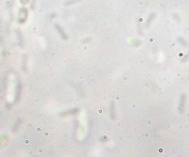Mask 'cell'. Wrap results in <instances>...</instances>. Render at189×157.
Instances as JSON below:
<instances>
[{"mask_svg":"<svg viewBox=\"0 0 189 157\" xmlns=\"http://www.w3.org/2000/svg\"><path fill=\"white\" fill-rule=\"evenodd\" d=\"M20 93H21V83L19 81L18 83V90H17V93H16V102L20 100Z\"/></svg>","mask_w":189,"mask_h":157,"instance_id":"6","label":"cell"},{"mask_svg":"<svg viewBox=\"0 0 189 157\" xmlns=\"http://www.w3.org/2000/svg\"><path fill=\"white\" fill-rule=\"evenodd\" d=\"M20 1H21V3L23 5H26V4H28L29 2V0H20Z\"/></svg>","mask_w":189,"mask_h":157,"instance_id":"11","label":"cell"},{"mask_svg":"<svg viewBox=\"0 0 189 157\" xmlns=\"http://www.w3.org/2000/svg\"><path fill=\"white\" fill-rule=\"evenodd\" d=\"M155 16H156V14L155 13H151L149 16H148V20H147V24H146V26H148L151 23H152V21L154 20V18H155Z\"/></svg>","mask_w":189,"mask_h":157,"instance_id":"4","label":"cell"},{"mask_svg":"<svg viewBox=\"0 0 189 157\" xmlns=\"http://www.w3.org/2000/svg\"><path fill=\"white\" fill-rule=\"evenodd\" d=\"M79 0H69V1L68 2H66L65 3V5H70V4H74V3H77V2H79Z\"/></svg>","mask_w":189,"mask_h":157,"instance_id":"9","label":"cell"},{"mask_svg":"<svg viewBox=\"0 0 189 157\" xmlns=\"http://www.w3.org/2000/svg\"><path fill=\"white\" fill-rule=\"evenodd\" d=\"M178 42L183 45V46H187V42H185V40L183 39V38H182V37H179L178 38Z\"/></svg>","mask_w":189,"mask_h":157,"instance_id":"7","label":"cell"},{"mask_svg":"<svg viewBox=\"0 0 189 157\" xmlns=\"http://www.w3.org/2000/svg\"><path fill=\"white\" fill-rule=\"evenodd\" d=\"M28 10L26 8H21L18 11V23L24 24L28 19Z\"/></svg>","mask_w":189,"mask_h":157,"instance_id":"1","label":"cell"},{"mask_svg":"<svg viewBox=\"0 0 189 157\" xmlns=\"http://www.w3.org/2000/svg\"><path fill=\"white\" fill-rule=\"evenodd\" d=\"M185 99H186V96L184 94L182 95L181 97V101H180V112L183 113V109H184V106H185Z\"/></svg>","mask_w":189,"mask_h":157,"instance_id":"3","label":"cell"},{"mask_svg":"<svg viewBox=\"0 0 189 157\" xmlns=\"http://www.w3.org/2000/svg\"><path fill=\"white\" fill-rule=\"evenodd\" d=\"M173 15H174V18L176 19V21H178V22H180V21H181V18H180V16H179L178 14L174 13Z\"/></svg>","mask_w":189,"mask_h":157,"instance_id":"10","label":"cell"},{"mask_svg":"<svg viewBox=\"0 0 189 157\" xmlns=\"http://www.w3.org/2000/svg\"><path fill=\"white\" fill-rule=\"evenodd\" d=\"M55 28H56V30H57V32L59 33V35L61 36V38L62 39V40H68V36H67V34L65 33V31L62 29V27L60 26V25H58V24H56L55 25Z\"/></svg>","mask_w":189,"mask_h":157,"instance_id":"2","label":"cell"},{"mask_svg":"<svg viewBox=\"0 0 189 157\" xmlns=\"http://www.w3.org/2000/svg\"><path fill=\"white\" fill-rule=\"evenodd\" d=\"M79 111V109H73V110H69V111H66V112H63L62 113V116H66V115H75L77 112Z\"/></svg>","mask_w":189,"mask_h":157,"instance_id":"5","label":"cell"},{"mask_svg":"<svg viewBox=\"0 0 189 157\" xmlns=\"http://www.w3.org/2000/svg\"><path fill=\"white\" fill-rule=\"evenodd\" d=\"M110 108H111V115H112V118L114 119V114H115V113H114V103H111Z\"/></svg>","mask_w":189,"mask_h":157,"instance_id":"8","label":"cell"}]
</instances>
